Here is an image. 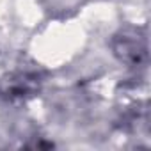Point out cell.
I'll use <instances>...</instances> for the list:
<instances>
[{
	"instance_id": "6da1fadb",
	"label": "cell",
	"mask_w": 151,
	"mask_h": 151,
	"mask_svg": "<svg viewBox=\"0 0 151 151\" xmlns=\"http://www.w3.org/2000/svg\"><path fill=\"white\" fill-rule=\"evenodd\" d=\"M41 89V78L36 73L14 71L0 78V98L7 101H23L37 94Z\"/></svg>"
},
{
	"instance_id": "7a4b0ae2",
	"label": "cell",
	"mask_w": 151,
	"mask_h": 151,
	"mask_svg": "<svg viewBox=\"0 0 151 151\" xmlns=\"http://www.w3.org/2000/svg\"><path fill=\"white\" fill-rule=\"evenodd\" d=\"M112 50L121 62L130 66H139L147 59L146 37L135 29H126L116 34L112 39Z\"/></svg>"
}]
</instances>
